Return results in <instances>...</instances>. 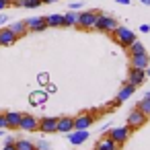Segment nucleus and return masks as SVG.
<instances>
[{
  "mask_svg": "<svg viewBox=\"0 0 150 150\" xmlns=\"http://www.w3.org/2000/svg\"><path fill=\"white\" fill-rule=\"evenodd\" d=\"M113 35H115V41H117L121 47H129V45L136 41V33H134L132 29H127V27H117V29L113 31Z\"/></svg>",
  "mask_w": 150,
  "mask_h": 150,
  "instance_id": "nucleus-1",
  "label": "nucleus"
},
{
  "mask_svg": "<svg viewBox=\"0 0 150 150\" xmlns=\"http://www.w3.org/2000/svg\"><path fill=\"white\" fill-rule=\"evenodd\" d=\"M117 27H119V23H117L113 17H107V15H101V13H99L97 23H95V29H97V31H103V33H113Z\"/></svg>",
  "mask_w": 150,
  "mask_h": 150,
  "instance_id": "nucleus-2",
  "label": "nucleus"
},
{
  "mask_svg": "<svg viewBox=\"0 0 150 150\" xmlns=\"http://www.w3.org/2000/svg\"><path fill=\"white\" fill-rule=\"evenodd\" d=\"M146 121H148V115L142 113L140 109H134V111H129V115H127V127H129L132 132L138 129V127H142V125H146Z\"/></svg>",
  "mask_w": 150,
  "mask_h": 150,
  "instance_id": "nucleus-3",
  "label": "nucleus"
},
{
  "mask_svg": "<svg viewBox=\"0 0 150 150\" xmlns=\"http://www.w3.org/2000/svg\"><path fill=\"white\" fill-rule=\"evenodd\" d=\"M97 17H99L97 11H84V13L78 15V23H76V25H78L80 29H95Z\"/></svg>",
  "mask_w": 150,
  "mask_h": 150,
  "instance_id": "nucleus-4",
  "label": "nucleus"
},
{
  "mask_svg": "<svg viewBox=\"0 0 150 150\" xmlns=\"http://www.w3.org/2000/svg\"><path fill=\"white\" fill-rule=\"evenodd\" d=\"M129 136H132V129H129L127 125L111 127V129H109V138H111V140H115V144H117V146H119V144H123V142H127V140H129Z\"/></svg>",
  "mask_w": 150,
  "mask_h": 150,
  "instance_id": "nucleus-5",
  "label": "nucleus"
},
{
  "mask_svg": "<svg viewBox=\"0 0 150 150\" xmlns=\"http://www.w3.org/2000/svg\"><path fill=\"white\" fill-rule=\"evenodd\" d=\"M144 78H146V70H142V68H132V66H129V72H127V82H129V84L140 86V84L144 82Z\"/></svg>",
  "mask_w": 150,
  "mask_h": 150,
  "instance_id": "nucleus-6",
  "label": "nucleus"
},
{
  "mask_svg": "<svg viewBox=\"0 0 150 150\" xmlns=\"http://www.w3.org/2000/svg\"><path fill=\"white\" fill-rule=\"evenodd\" d=\"M19 129H23V132H35V129H39V119H35L33 115H23L21 121H19Z\"/></svg>",
  "mask_w": 150,
  "mask_h": 150,
  "instance_id": "nucleus-7",
  "label": "nucleus"
},
{
  "mask_svg": "<svg viewBox=\"0 0 150 150\" xmlns=\"http://www.w3.org/2000/svg\"><path fill=\"white\" fill-rule=\"evenodd\" d=\"M39 132L41 134L58 132V117H43V119H39Z\"/></svg>",
  "mask_w": 150,
  "mask_h": 150,
  "instance_id": "nucleus-8",
  "label": "nucleus"
},
{
  "mask_svg": "<svg viewBox=\"0 0 150 150\" xmlns=\"http://www.w3.org/2000/svg\"><path fill=\"white\" fill-rule=\"evenodd\" d=\"M93 121H95L93 113H80L78 117H74V129H88Z\"/></svg>",
  "mask_w": 150,
  "mask_h": 150,
  "instance_id": "nucleus-9",
  "label": "nucleus"
},
{
  "mask_svg": "<svg viewBox=\"0 0 150 150\" xmlns=\"http://www.w3.org/2000/svg\"><path fill=\"white\" fill-rule=\"evenodd\" d=\"M68 140H70L72 146H80L88 140V129H72L68 134Z\"/></svg>",
  "mask_w": 150,
  "mask_h": 150,
  "instance_id": "nucleus-10",
  "label": "nucleus"
},
{
  "mask_svg": "<svg viewBox=\"0 0 150 150\" xmlns=\"http://www.w3.org/2000/svg\"><path fill=\"white\" fill-rule=\"evenodd\" d=\"M25 23H27V29H29L31 33H33V31H43V29H47L45 17H31V19H27Z\"/></svg>",
  "mask_w": 150,
  "mask_h": 150,
  "instance_id": "nucleus-11",
  "label": "nucleus"
},
{
  "mask_svg": "<svg viewBox=\"0 0 150 150\" xmlns=\"http://www.w3.org/2000/svg\"><path fill=\"white\" fill-rule=\"evenodd\" d=\"M17 39H19V37H17L8 27H0V45H4V47H6V45H13Z\"/></svg>",
  "mask_w": 150,
  "mask_h": 150,
  "instance_id": "nucleus-12",
  "label": "nucleus"
},
{
  "mask_svg": "<svg viewBox=\"0 0 150 150\" xmlns=\"http://www.w3.org/2000/svg\"><path fill=\"white\" fill-rule=\"evenodd\" d=\"M134 91H136V86L134 84H129V82H125L123 86H121V91L117 93V99H115V105H119V103H123V101H127L132 95H134Z\"/></svg>",
  "mask_w": 150,
  "mask_h": 150,
  "instance_id": "nucleus-13",
  "label": "nucleus"
},
{
  "mask_svg": "<svg viewBox=\"0 0 150 150\" xmlns=\"http://www.w3.org/2000/svg\"><path fill=\"white\" fill-rule=\"evenodd\" d=\"M148 66H150V56H148V54L132 56V68H142V70H146Z\"/></svg>",
  "mask_w": 150,
  "mask_h": 150,
  "instance_id": "nucleus-14",
  "label": "nucleus"
},
{
  "mask_svg": "<svg viewBox=\"0 0 150 150\" xmlns=\"http://www.w3.org/2000/svg\"><path fill=\"white\" fill-rule=\"evenodd\" d=\"M45 101H47V93H45V88H43V91H33V93L29 95V103H31V105L41 107V105H45Z\"/></svg>",
  "mask_w": 150,
  "mask_h": 150,
  "instance_id": "nucleus-15",
  "label": "nucleus"
},
{
  "mask_svg": "<svg viewBox=\"0 0 150 150\" xmlns=\"http://www.w3.org/2000/svg\"><path fill=\"white\" fill-rule=\"evenodd\" d=\"M8 29L17 35V37H25L27 33H29V29H27V23L25 21H17V23H11L8 25Z\"/></svg>",
  "mask_w": 150,
  "mask_h": 150,
  "instance_id": "nucleus-16",
  "label": "nucleus"
},
{
  "mask_svg": "<svg viewBox=\"0 0 150 150\" xmlns=\"http://www.w3.org/2000/svg\"><path fill=\"white\" fill-rule=\"evenodd\" d=\"M72 129H74V119H72V117H60V119H58V132L70 134Z\"/></svg>",
  "mask_w": 150,
  "mask_h": 150,
  "instance_id": "nucleus-17",
  "label": "nucleus"
},
{
  "mask_svg": "<svg viewBox=\"0 0 150 150\" xmlns=\"http://www.w3.org/2000/svg\"><path fill=\"white\" fill-rule=\"evenodd\" d=\"M6 115V125L11 127V129H17L19 127V121H21V117H23V113H19V111H8V113H4Z\"/></svg>",
  "mask_w": 150,
  "mask_h": 150,
  "instance_id": "nucleus-18",
  "label": "nucleus"
},
{
  "mask_svg": "<svg viewBox=\"0 0 150 150\" xmlns=\"http://www.w3.org/2000/svg\"><path fill=\"white\" fill-rule=\"evenodd\" d=\"M15 6H21V8H39V6H43V0H15Z\"/></svg>",
  "mask_w": 150,
  "mask_h": 150,
  "instance_id": "nucleus-19",
  "label": "nucleus"
},
{
  "mask_svg": "<svg viewBox=\"0 0 150 150\" xmlns=\"http://www.w3.org/2000/svg\"><path fill=\"white\" fill-rule=\"evenodd\" d=\"M95 150H117V144H115V140L105 138V140H101V142L95 146Z\"/></svg>",
  "mask_w": 150,
  "mask_h": 150,
  "instance_id": "nucleus-20",
  "label": "nucleus"
},
{
  "mask_svg": "<svg viewBox=\"0 0 150 150\" xmlns=\"http://www.w3.org/2000/svg\"><path fill=\"white\" fill-rule=\"evenodd\" d=\"M47 27H64V15H50L45 17Z\"/></svg>",
  "mask_w": 150,
  "mask_h": 150,
  "instance_id": "nucleus-21",
  "label": "nucleus"
},
{
  "mask_svg": "<svg viewBox=\"0 0 150 150\" xmlns=\"http://www.w3.org/2000/svg\"><path fill=\"white\" fill-rule=\"evenodd\" d=\"M127 50H129V56H138V54H146V47H144V45H142V43H140L138 39H136V41H134V43H132V45H129Z\"/></svg>",
  "mask_w": 150,
  "mask_h": 150,
  "instance_id": "nucleus-22",
  "label": "nucleus"
},
{
  "mask_svg": "<svg viewBox=\"0 0 150 150\" xmlns=\"http://www.w3.org/2000/svg\"><path fill=\"white\" fill-rule=\"evenodd\" d=\"M78 23V15L76 13H66L64 15V27H74Z\"/></svg>",
  "mask_w": 150,
  "mask_h": 150,
  "instance_id": "nucleus-23",
  "label": "nucleus"
},
{
  "mask_svg": "<svg viewBox=\"0 0 150 150\" xmlns=\"http://www.w3.org/2000/svg\"><path fill=\"white\" fill-rule=\"evenodd\" d=\"M136 109H140L142 113H146V115H150V99L148 97H144L138 105H136Z\"/></svg>",
  "mask_w": 150,
  "mask_h": 150,
  "instance_id": "nucleus-24",
  "label": "nucleus"
},
{
  "mask_svg": "<svg viewBox=\"0 0 150 150\" xmlns=\"http://www.w3.org/2000/svg\"><path fill=\"white\" fill-rule=\"evenodd\" d=\"M17 150H37V148L29 140H17Z\"/></svg>",
  "mask_w": 150,
  "mask_h": 150,
  "instance_id": "nucleus-25",
  "label": "nucleus"
},
{
  "mask_svg": "<svg viewBox=\"0 0 150 150\" xmlns=\"http://www.w3.org/2000/svg\"><path fill=\"white\" fill-rule=\"evenodd\" d=\"M37 82H39L41 86H45V84L50 82V76H47V72H39V74H37Z\"/></svg>",
  "mask_w": 150,
  "mask_h": 150,
  "instance_id": "nucleus-26",
  "label": "nucleus"
},
{
  "mask_svg": "<svg viewBox=\"0 0 150 150\" xmlns=\"http://www.w3.org/2000/svg\"><path fill=\"white\" fill-rule=\"evenodd\" d=\"M35 148H37V150H52L50 142H45V140H39V142L35 144Z\"/></svg>",
  "mask_w": 150,
  "mask_h": 150,
  "instance_id": "nucleus-27",
  "label": "nucleus"
},
{
  "mask_svg": "<svg viewBox=\"0 0 150 150\" xmlns=\"http://www.w3.org/2000/svg\"><path fill=\"white\" fill-rule=\"evenodd\" d=\"M56 91H58V86H56L54 82H47V84H45V93H47V95H54Z\"/></svg>",
  "mask_w": 150,
  "mask_h": 150,
  "instance_id": "nucleus-28",
  "label": "nucleus"
},
{
  "mask_svg": "<svg viewBox=\"0 0 150 150\" xmlns=\"http://www.w3.org/2000/svg\"><path fill=\"white\" fill-rule=\"evenodd\" d=\"M8 125H6V115L4 113H0V129H6Z\"/></svg>",
  "mask_w": 150,
  "mask_h": 150,
  "instance_id": "nucleus-29",
  "label": "nucleus"
},
{
  "mask_svg": "<svg viewBox=\"0 0 150 150\" xmlns=\"http://www.w3.org/2000/svg\"><path fill=\"white\" fill-rule=\"evenodd\" d=\"M70 8H72V11H78V8H82V2H72Z\"/></svg>",
  "mask_w": 150,
  "mask_h": 150,
  "instance_id": "nucleus-30",
  "label": "nucleus"
},
{
  "mask_svg": "<svg viewBox=\"0 0 150 150\" xmlns=\"http://www.w3.org/2000/svg\"><path fill=\"white\" fill-rule=\"evenodd\" d=\"M2 150H17V142H15V144H4Z\"/></svg>",
  "mask_w": 150,
  "mask_h": 150,
  "instance_id": "nucleus-31",
  "label": "nucleus"
},
{
  "mask_svg": "<svg viewBox=\"0 0 150 150\" xmlns=\"http://www.w3.org/2000/svg\"><path fill=\"white\" fill-rule=\"evenodd\" d=\"M6 6H8V0H0V13H2Z\"/></svg>",
  "mask_w": 150,
  "mask_h": 150,
  "instance_id": "nucleus-32",
  "label": "nucleus"
},
{
  "mask_svg": "<svg viewBox=\"0 0 150 150\" xmlns=\"http://www.w3.org/2000/svg\"><path fill=\"white\" fill-rule=\"evenodd\" d=\"M4 144H15V136H6L4 138Z\"/></svg>",
  "mask_w": 150,
  "mask_h": 150,
  "instance_id": "nucleus-33",
  "label": "nucleus"
},
{
  "mask_svg": "<svg viewBox=\"0 0 150 150\" xmlns=\"http://www.w3.org/2000/svg\"><path fill=\"white\" fill-rule=\"evenodd\" d=\"M4 23H8V17L6 15H0V27H2Z\"/></svg>",
  "mask_w": 150,
  "mask_h": 150,
  "instance_id": "nucleus-34",
  "label": "nucleus"
},
{
  "mask_svg": "<svg viewBox=\"0 0 150 150\" xmlns=\"http://www.w3.org/2000/svg\"><path fill=\"white\" fill-rule=\"evenodd\" d=\"M140 31H142V33H148V31H150V25H140Z\"/></svg>",
  "mask_w": 150,
  "mask_h": 150,
  "instance_id": "nucleus-35",
  "label": "nucleus"
},
{
  "mask_svg": "<svg viewBox=\"0 0 150 150\" xmlns=\"http://www.w3.org/2000/svg\"><path fill=\"white\" fill-rule=\"evenodd\" d=\"M115 2H119V4H129L132 0H115Z\"/></svg>",
  "mask_w": 150,
  "mask_h": 150,
  "instance_id": "nucleus-36",
  "label": "nucleus"
},
{
  "mask_svg": "<svg viewBox=\"0 0 150 150\" xmlns=\"http://www.w3.org/2000/svg\"><path fill=\"white\" fill-rule=\"evenodd\" d=\"M54 2H58V0H43V4H54Z\"/></svg>",
  "mask_w": 150,
  "mask_h": 150,
  "instance_id": "nucleus-37",
  "label": "nucleus"
},
{
  "mask_svg": "<svg viewBox=\"0 0 150 150\" xmlns=\"http://www.w3.org/2000/svg\"><path fill=\"white\" fill-rule=\"evenodd\" d=\"M142 4H146V6H150V0H140Z\"/></svg>",
  "mask_w": 150,
  "mask_h": 150,
  "instance_id": "nucleus-38",
  "label": "nucleus"
},
{
  "mask_svg": "<svg viewBox=\"0 0 150 150\" xmlns=\"http://www.w3.org/2000/svg\"><path fill=\"white\" fill-rule=\"evenodd\" d=\"M146 76H150V66H148V68H146Z\"/></svg>",
  "mask_w": 150,
  "mask_h": 150,
  "instance_id": "nucleus-39",
  "label": "nucleus"
},
{
  "mask_svg": "<svg viewBox=\"0 0 150 150\" xmlns=\"http://www.w3.org/2000/svg\"><path fill=\"white\" fill-rule=\"evenodd\" d=\"M144 97H148V99H150V91H146V95H144Z\"/></svg>",
  "mask_w": 150,
  "mask_h": 150,
  "instance_id": "nucleus-40",
  "label": "nucleus"
}]
</instances>
